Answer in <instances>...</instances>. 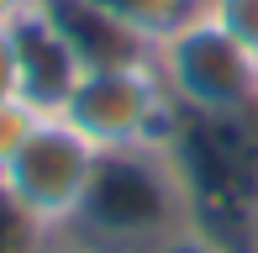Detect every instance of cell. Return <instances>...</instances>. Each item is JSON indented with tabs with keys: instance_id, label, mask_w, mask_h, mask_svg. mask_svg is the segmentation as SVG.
<instances>
[{
	"instance_id": "cell-2",
	"label": "cell",
	"mask_w": 258,
	"mask_h": 253,
	"mask_svg": "<svg viewBox=\"0 0 258 253\" xmlns=\"http://www.w3.org/2000/svg\"><path fill=\"white\" fill-rule=\"evenodd\" d=\"M169 153L184 174L195 227L232 253H253L258 216V111L248 116H184L169 137Z\"/></svg>"
},
{
	"instance_id": "cell-1",
	"label": "cell",
	"mask_w": 258,
	"mask_h": 253,
	"mask_svg": "<svg viewBox=\"0 0 258 253\" xmlns=\"http://www.w3.org/2000/svg\"><path fill=\"white\" fill-rule=\"evenodd\" d=\"M184 227H195V211L169 143L116 148V153H100V169L63 243H79L90 253H148Z\"/></svg>"
},
{
	"instance_id": "cell-11",
	"label": "cell",
	"mask_w": 258,
	"mask_h": 253,
	"mask_svg": "<svg viewBox=\"0 0 258 253\" xmlns=\"http://www.w3.org/2000/svg\"><path fill=\"white\" fill-rule=\"evenodd\" d=\"M148 253H232L227 243H216L211 232H201V227H184V232H174V237H163L158 248H148Z\"/></svg>"
},
{
	"instance_id": "cell-3",
	"label": "cell",
	"mask_w": 258,
	"mask_h": 253,
	"mask_svg": "<svg viewBox=\"0 0 258 253\" xmlns=\"http://www.w3.org/2000/svg\"><path fill=\"white\" fill-rule=\"evenodd\" d=\"M53 116H63L74 132H85L100 153L116 148H163L179 126V100L169 95L158 64H105V69H79L69 95L58 100Z\"/></svg>"
},
{
	"instance_id": "cell-12",
	"label": "cell",
	"mask_w": 258,
	"mask_h": 253,
	"mask_svg": "<svg viewBox=\"0 0 258 253\" xmlns=\"http://www.w3.org/2000/svg\"><path fill=\"white\" fill-rule=\"evenodd\" d=\"M32 6H37V0H0V32H11V27H16V21L32 11Z\"/></svg>"
},
{
	"instance_id": "cell-10",
	"label": "cell",
	"mask_w": 258,
	"mask_h": 253,
	"mask_svg": "<svg viewBox=\"0 0 258 253\" xmlns=\"http://www.w3.org/2000/svg\"><path fill=\"white\" fill-rule=\"evenodd\" d=\"M27 74H21V48H16V27L0 32V95H21Z\"/></svg>"
},
{
	"instance_id": "cell-6",
	"label": "cell",
	"mask_w": 258,
	"mask_h": 253,
	"mask_svg": "<svg viewBox=\"0 0 258 253\" xmlns=\"http://www.w3.org/2000/svg\"><path fill=\"white\" fill-rule=\"evenodd\" d=\"M85 6L105 11L111 21H121L126 32H137L143 42H158L169 37V32H179L184 21H195L206 11V0H85Z\"/></svg>"
},
{
	"instance_id": "cell-4",
	"label": "cell",
	"mask_w": 258,
	"mask_h": 253,
	"mask_svg": "<svg viewBox=\"0 0 258 253\" xmlns=\"http://www.w3.org/2000/svg\"><path fill=\"white\" fill-rule=\"evenodd\" d=\"M153 64L184 116H248L258 111V58L227 27L195 16L153 48Z\"/></svg>"
},
{
	"instance_id": "cell-13",
	"label": "cell",
	"mask_w": 258,
	"mask_h": 253,
	"mask_svg": "<svg viewBox=\"0 0 258 253\" xmlns=\"http://www.w3.org/2000/svg\"><path fill=\"white\" fill-rule=\"evenodd\" d=\"M53 253H90V248H79V243H63V237H58V248Z\"/></svg>"
},
{
	"instance_id": "cell-7",
	"label": "cell",
	"mask_w": 258,
	"mask_h": 253,
	"mask_svg": "<svg viewBox=\"0 0 258 253\" xmlns=\"http://www.w3.org/2000/svg\"><path fill=\"white\" fill-rule=\"evenodd\" d=\"M58 232L16 201V190L0 179V253H53Z\"/></svg>"
},
{
	"instance_id": "cell-5",
	"label": "cell",
	"mask_w": 258,
	"mask_h": 253,
	"mask_svg": "<svg viewBox=\"0 0 258 253\" xmlns=\"http://www.w3.org/2000/svg\"><path fill=\"white\" fill-rule=\"evenodd\" d=\"M95 169H100V148L90 143L85 132H74L63 116L48 111L42 126L27 137V148L11 158V169L0 179L16 190V201L27 206L37 222H48L53 232L63 237L69 222L79 216V206H85V190H90V179H95Z\"/></svg>"
},
{
	"instance_id": "cell-9",
	"label": "cell",
	"mask_w": 258,
	"mask_h": 253,
	"mask_svg": "<svg viewBox=\"0 0 258 253\" xmlns=\"http://www.w3.org/2000/svg\"><path fill=\"white\" fill-rule=\"evenodd\" d=\"M206 16L216 21V27H227L258 58V0H206Z\"/></svg>"
},
{
	"instance_id": "cell-14",
	"label": "cell",
	"mask_w": 258,
	"mask_h": 253,
	"mask_svg": "<svg viewBox=\"0 0 258 253\" xmlns=\"http://www.w3.org/2000/svg\"><path fill=\"white\" fill-rule=\"evenodd\" d=\"M253 253H258V216H253Z\"/></svg>"
},
{
	"instance_id": "cell-8",
	"label": "cell",
	"mask_w": 258,
	"mask_h": 253,
	"mask_svg": "<svg viewBox=\"0 0 258 253\" xmlns=\"http://www.w3.org/2000/svg\"><path fill=\"white\" fill-rule=\"evenodd\" d=\"M42 116H48V111H42L37 100H27V95H0V174H6L11 158L27 148V137L42 126Z\"/></svg>"
}]
</instances>
